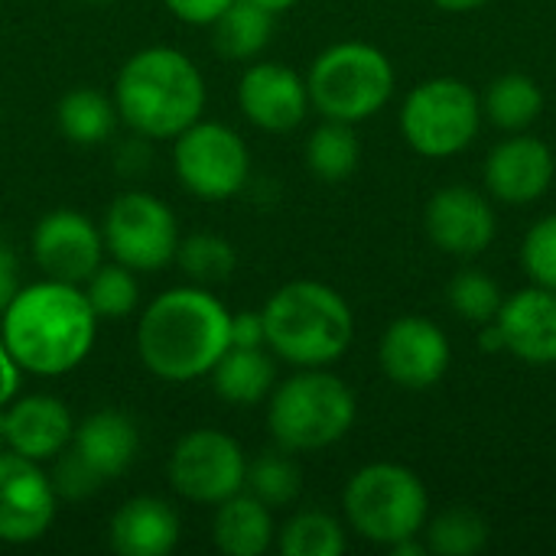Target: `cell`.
<instances>
[{"label": "cell", "instance_id": "cell-1", "mask_svg": "<svg viewBox=\"0 0 556 556\" xmlns=\"http://www.w3.org/2000/svg\"><path fill=\"white\" fill-rule=\"evenodd\" d=\"M0 336L20 371L59 378L94 349L98 316L81 287L46 277L16 290L0 316Z\"/></svg>", "mask_w": 556, "mask_h": 556}, {"label": "cell", "instance_id": "cell-2", "mask_svg": "<svg viewBox=\"0 0 556 556\" xmlns=\"http://www.w3.org/2000/svg\"><path fill=\"white\" fill-rule=\"evenodd\" d=\"M231 345V313L208 287L160 293L137 323V352L150 375L169 384L205 378Z\"/></svg>", "mask_w": 556, "mask_h": 556}, {"label": "cell", "instance_id": "cell-3", "mask_svg": "<svg viewBox=\"0 0 556 556\" xmlns=\"http://www.w3.org/2000/svg\"><path fill=\"white\" fill-rule=\"evenodd\" d=\"M117 117L147 140H173L205 111V78L199 65L169 46L130 55L114 81Z\"/></svg>", "mask_w": 556, "mask_h": 556}, {"label": "cell", "instance_id": "cell-4", "mask_svg": "<svg viewBox=\"0 0 556 556\" xmlns=\"http://www.w3.org/2000/svg\"><path fill=\"white\" fill-rule=\"evenodd\" d=\"M267 349L296 368L339 362L355 339V316L345 296L319 280L283 283L261 309Z\"/></svg>", "mask_w": 556, "mask_h": 556}, {"label": "cell", "instance_id": "cell-5", "mask_svg": "<svg viewBox=\"0 0 556 556\" xmlns=\"http://www.w3.org/2000/svg\"><path fill=\"white\" fill-rule=\"evenodd\" d=\"M355 394L326 368H300L267 397V427L280 450L316 453L355 427Z\"/></svg>", "mask_w": 556, "mask_h": 556}, {"label": "cell", "instance_id": "cell-6", "mask_svg": "<svg viewBox=\"0 0 556 556\" xmlns=\"http://www.w3.org/2000/svg\"><path fill=\"white\" fill-rule=\"evenodd\" d=\"M342 511L358 538L394 547L427 528L430 495L420 476L407 466L371 463L349 479L342 492Z\"/></svg>", "mask_w": 556, "mask_h": 556}, {"label": "cell", "instance_id": "cell-7", "mask_svg": "<svg viewBox=\"0 0 556 556\" xmlns=\"http://www.w3.org/2000/svg\"><path fill=\"white\" fill-rule=\"evenodd\" d=\"M309 104L345 124H362L375 117L394 94L391 59L368 42H336L316 55L306 75Z\"/></svg>", "mask_w": 556, "mask_h": 556}, {"label": "cell", "instance_id": "cell-8", "mask_svg": "<svg viewBox=\"0 0 556 556\" xmlns=\"http://www.w3.org/2000/svg\"><path fill=\"white\" fill-rule=\"evenodd\" d=\"M482 127V101L459 78L420 81L401 111V134L420 156L446 160L472 147Z\"/></svg>", "mask_w": 556, "mask_h": 556}, {"label": "cell", "instance_id": "cell-9", "mask_svg": "<svg viewBox=\"0 0 556 556\" xmlns=\"http://www.w3.org/2000/svg\"><path fill=\"white\" fill-rule=\"evenodd\" d=\"M173 169L195 199L225 202L244 189L251 176V153L228 124L199 117L173 137Z\"/></svg>", "mask_w": 556, "mask_h": 556}, {"label": "cell", "instance_id": "cell-10", "mask_svg": "<svg viewBox=\"0 0 556 556\" xmlns=\"http://www.w3.org/2000/svg\"><path fill=\"white\" fill-rule=\"evenodd\" d=\"M104 248L111 257L134 274H153L176 261L179 248V225L173 208L147 192H124L108 205L104 225Z\"/></svg>", "mask_w": 556, "mask_h": 556}, {"label": "cell", "instance_id": "cell-11", "mask_svg": "<svg viewBox=\"0 0 556 556\" xmlns=\"http://www.w3.org/2000/svg\"><path fill=\"white\" fill-rule=\"evenodd\" d=\"M248 456L225 430L199 427L186 433L169 456V485L192 505H222L244 489Z\"/></svg>", "mask_w": 556, "mask_h": 556}, {"label": "cell", "instance_id": "cell-12", "mask_svg": "<svg viewBox=\"0 0 556 556\" xmlns=\"http://www.w3.org/2000/svg\"><path fill=\"white\" fill-rule=\"evenodd\" d=\"M33 261L49 280L81 287L104 264V235L85 212L55 208L33 231Z\"/></svg>", "mask_w": 556, "mask_h": 556}, {"label": "cell", "instance_id": "cell-13", "mask_svg": "<svg viewBox=\"0 0 556 556\" xmlns=\"http://www.w3.org/2000/svg\"><path fill=\"white\" fill-rule=\"evenodd\" d=\"M59 495L42 463L16 453H0V541L33 544L55 521Z\"/></svg>", "mask_w": 556, "mask_h": 556}, {"label": "cell", "instance_id": "cell-14", "mask_svg": "<svg viewBox=\"0 0 556 556\" xmlns=\"http://www.w3.org/2000/svg\"><path fill=\"white\" fill-rule=\"evenodd\" d=\"M450 358L453 352H450L446 332L427 316L394 319L378 349V362L388 381H394L397 388H410V391L433 388L446 375Z\"/></svg>", "mask_w": 556, "mask_h": 556}, {"label": "cell", "instance_id": "cell-15", "mask_svg": "<svg viewBox=\"0 0 556 556\" xmlns=\"http://www.w3.org/2000/svg\"><path fill=\"white\" fill-rule=\"evenodd\" d=\"M427 238L450 257H479L495 241V208L472 186H443L424 212Z\"/></svg>", "mask_w": 556, "mask_h": 556}, {"label": "cell", "instance_id": "cell-16", "mask_svg": "<svg viewBox=\"0 0 556 556\" xmlns=\"http://www.w3.org/2000/svg\"><path fill=\"white\" fill-rule=\"evenodd\" d=\"M238 104L241 114L267 134H287L300 127L313 108L306 78L280 62L248 65L238 81Z\"/></svg>", "mask_w": 556, "mask_h": 556}, {"label": "cell", "instance_id": "cell-17", "mask_svg": "<svg viewBox=\"0 0 556 556\" xmlns=\"http://www.w3.org/2000/svg\"><path fill=\"white\" fill-rule=\"evenodd\" d=\"M556 176L551 147L531 134H511L485 160V189L508 205L538 202Z\"/></svg>", "mask_w": 556, "mask_h": 556}, {"label": "cell", "instance_id": "cell-18", "mask_svg": "<svg viewBox=\"0 0 556 556\" xmlns=\"http://www.w3.org/2000/svg\"><path fill=\"white\" fill-rule=\"evenodd\" d=\"M0 430L10 453L26 456L33 463H49L68 446L75 433V420L59 397L29 394V397H13L0 410Z\"/></svg>", "mask_w": 556, "mask_h": 556}, {"label": "cell", "instance_id": "cell-19", "mask_svg": "<svg viewBox=\"0 0 556 556\" xmlns=\"http://www.w3.org/2000/svg\"><path fill=\"white\" fill-rule=\"evenodd\" d=\"M505 352L528 365H554L556 362V290L525 287L505 296L495 316Z\"/></svg>", "mask_w": 556, "mask_h": 556}, {"label": "cell", "instance_id": "cell-20", "mask_svg": "<svg viewBox=\"0 0 556 556\" xmlns=\"http://www.w3.org/2000/svg\"><path fill=\"white\" fill-rule=\"evenodd\" d=\"M101 485L127 472V466L137 459L140 450V430L130 414L117 407H104L88 414L81 424H75V433L65 446Z\"/></svg>", "mask_w": 556, "mask_h": 556}, {"label": "cell", "instance_id": "cell-21", "mask_svg": "<svg viewBox=\"0 0 556 556\" xmlns=\"http://www.w3.org/2000/svg\"><path fill=\"white\" fill-rule=\"evenodd\" d=\"M182 534L179 515L166 498L137 495L124 502L108 528L111 551L121 556H166L176 551Z\"/></svg>", "mask_w": 556, "mask_h": 556}, {"label": "cell", "instance_id": "cell-22", "mask_svg": "<svg viewBox=\"0 0 556 556\" xmlns=\"http://www.w3.org/2000/svg\"><path fill=\"white\" fill-rule=\"evenodd\" d=\"M274 515L251 492H235L222 505H215L212 538L225 556H261L274 544Z\"/></svg>", "mask_w": 556, "mask_h": 556}, {"label": "cell", "instance_id": "cell-23", "mask_svg": "<svg viewBox=\"0 0 556 556\" xmlns=\"http://www.w3.org/2000/svg\"><path fill=\"white\" fill-rule=\"evenodd\" d=\"M208 375H212L215 394L235 407H254V404L267 401L270 391L277 388V365L267 349L228 345Z\"/></svg>", "mask_w": 556, "mask_h": 556}, {"label": "cell", "instance_id": "cell-24", "mask_svg": "<svg viewBox=\"0 0 556 556\" xmlns=\"http://www.w3.org/2000/svg\"><path fill=\"white\" fill-rule=\"evenodd\" d=\"M55 121H59V130L65 134V140H72L78 147H94L114 134L121 117H117L114 98L101 94L98 88H72L62 94Z\"/></svg>", "mask_w": 556, "mask_h": 556}, {"label": "cell", "instance_id": "cell-25", "mask_svg": "<svg viewBox=\"0 0 556 556\" xmlns=\"http://www.w3.org/2000/svg\"><path fill=\"white\" fill-rule=\"evenodd\" d=\"M215 29V49L225 59L244 62L254 59L267 49L270 36H274V13L254 7L251 0H235L222 10V16L212 23Z\"/></svg>", "mask_w": 556, "mask_h": 556}, {"label": "cell", "instance_id": "cell-26", "mask_svg": "<svg viewBox=\"0 0 556 556\" xmlns=\"http://www.w3.org/2000/svg\"><path fill=\"white\" fill-rule=\"evenodd\" d=\"M485 114L495 127L508 130V134H521L528 130L541 111H544V91L541 85L531 78V75H521V72H508V75H498L489 91H485Z\"/></svg>", "mask_w": 556, "mask_h": 556}, {"label": "cell", "instance_id": "cell-27", "mask_svg": "<svg viewBox=\"0 0 556 556\" xmlns=\"http://www.w3.org/2000/svg\"><path fill=\"white\" fill-rule=\"evenodd\" d=\"M358 160H362V143L355 124L326 117L306 140V166L313 169V176L326 182L349 179L358 169Z\"/></svg>", "mask_w": 556, "mask_h": 556}, {"label": "cell", "instance_id": "cell-28", "mask_svg": "<svg viewBox=\"0 0 556 556\" xmlns=\"http://www.w3.org/2000/svg\"><path fill=\"white\" fill-rule=\"evenodd\" d=\"M300 489H303V472L287 450L277 446V450H267V453L248 459L244 492L261 498L270 511L293 505L300 498Z\"/></svg>", "mask_w": 556, "mask_h": 556}, {"label": "cell", "instance_id": "cell-29", "mask_svg": "<svg viewBox=\"0 0 556 556\" xmlns=\"http://www.w3.org/2000/svg\"><path fill=\"white\" fill-rule=\"evenodd\" d=\"M277 547L283 556H339L345 554V528L326 511H300L280 528Z\"/></svg>", "mask_w": 556, "mask_h": 556}, {"label": "cell", "instance_id": "cell-30", "mask_svg": "<svg viewBox=\"0 0 556 556\" xmlns=\"http://www.w3.org/2000/svg\"><path fill=\"white\" fill-rule=\"evenodd\" d=\"M176 264L182 267V274L195 287H215V283H225L235 274L238 254H235L228 238L199 231V235H189V238L179 241Z\"/></svg>", "mask_w": 556, "mask_h": 556}, {"label": "cell", "instance_id": "cell-31", "mask_svg": "<svg viewBox=\"0 0 556 556\" xmlns=\"http://www.w3.org/2000/svg\"><path fill=\"white\" fill-rule=\"evenodd\" d=\"M489 544V521L466 505L440 511L427 528V551L440 556H472Z\"/></svg>", "mask_w": 556, "mask_h": 556}, {"label": "cell", "instance_id": "cell-32", "mask_svg": "<svg viewBox=\"0 0 556 556\" xmlns=\"http://www.w3.org/2000/svg\"><path fill=\"white\" fill-rule=\"evenodd\" d=\"M446 303L456 316H463L466 323H492L505 303V293L502 287L485 274V270H476V267H466L459 270L450 287H446Z\"/></svg>", "mask_w": 556, "mask_h": 556}, {"label": "cell", "instance_id": "cell-33", "mask_svg": "<svg viewBox=\"0 0 556 556\" xmlns=\"http://www.w3.org/2000/svg\"><path fill=\"white\" fill-rule=\"evenodd\" d=\"M91 309L98 319H124L137 306V280L134 270L124 264H101L85 283H81Z\"/></svg>", "mask_w": 556, "mask_h": 556}, {"label": "cell", "instance_id": "cell-34", "mask_svg": "<svg viewBox=\"0 0 556 556\" xmlns=\"http://www.w3.org/2000/svg\"><path fill=\"white\" fill-rule=\"evenodd\" d=\"M521 267L531 283L556 290V212L544 215L521 241Z\"/></svg>", "mask_w": 556, "mask_h": 556}, {"label": "cell", "instance_id": "cell-35", "mask_svg": "<svg viewBox=\"0 0 556 556\" xmlns=\"http://www.w3.org/2000/svg\"><path fill=\"white\" fill-rule=\"evenodd\" d=\"M55 466H52V489H55V495L59 498H68V502H81V498H88V495H94L98 489H101V482L68 453V450H62L55 459H52Z\"/></svg>", "mask_w": 556, "mask_h": 556}, {"label": "cell", "instance_id": "cell-36", "mask_svg": "<svg viewBox=\"0 0 556 556\" xmlns=\"http://www.w3.org/2000/svg\"><path fill=\"white\" fill-rule=\"evenodd\" d=\"M163 3H166V10H169L176 20H182V23L212 26V23L222 16V10H225L228 3H235V0H163Z\"/></svg>", "mask_w": 556, "mask_h": 556}, {"label": "cell", "instance_id": "cell-37", "mask_svg": "<svg viewBox=\"0 0 556 556\" xmlns=\"http://www.w3.org/2000/svg\"><path fill=\"white\" fill-rule=\"evenodd\" d=\"M231 345H238V349H267L264 316L261 313H235L231 316Z\"/></svg>", "mask_w": 556, "mask_h": 556}, {"label": "cell", "instance_id": "cell-38", "mask_svg": "<svg viewBox=\"0 0 556 556\" xmlns=\"http://www.w3.org/2000/svg\"><path fill=\"white\" fill-rule=\"evenodd\" d=\"M16 290H20V267H16L13 251L0 241V316L10 306V300L16 296Z\"/></svg>", "mask_w": 556, "mask_h": 556}, {"label": "cell", "instance_id": "cell-39", "mask_svg": "<svg viewBox=\"0 0 556 556\" xmlns=\"http://www.w3.org/2000/svg\"><path fill=\"white\" fill-rule=\"evenodd\" d=\"M20 365L13 362L10 349L3 345V336H0V410L20 394Z\"/></svg>", "mask_w": 556, "mask_h": 556}, {"label": "cell", "instance_id": "cell-40", "mask_svg": "<svg viewBox=\"0 0 556 556\" xmlns=\"http://www.w3.org/2000/svg\"><path fill=\"white\" fill-rule=\"evenodd\" d=\"M150 163V147H147V137L134 134V140H127L121 150H117V169L121 173H143Z\"/></svg>", "mask_w": 556, "mask_h": 556}, {"label": "cell", "instance_id": "cell-41", "mask_svg": "<svg viewBox=\"0 0 556 556\" xmlns=\"http://www.w3.org/2000/svg\"><path fill=\"white\" fill-rule=\"evenodd\" d=\"M391 554L394 556H424L427 554V544H420L417 538H407V541L394 544V547H391Z\"/></svg>", "mask_w": 556, "mask_h": 556}, {"label": "cell", "instance_id": "cell-42", "mask_svg": "<svg viewBox=\"0 0 556 556\" xmlns=\"http://www.w3.org/2000/svg\"><path fill=\"white\" fill-rule=\"evenodd\" d=\"M440 10H450V13H469L476 7H482L485 0H433Z\"/></svg>", "mask_w": 556, "mask_h": 556}, {"label": "cell", "instance_id": "cell-43", "mask_svg": "<svg viewBox=\"0 0 556 556\" xmlns=\"http://www.w3.org/2000/svg\"><path fill=\"white\" fill-rule=\"evenodd\" d=\"M251 3H254V7H261V10H267V13H274V16H277V13H283V10H290V7H293V3H296V0H251Z\"/></svg>", "mask_w": 556, "mask_h": 556}, {"label": "cell", "instance_id": "cell-44", "mask_svg": "<svg viewBox=\"0 0 556 556\" xmlns=\"http://www.w3.org/2000/svg\"><path fill=\"white\" fill-rule=\"evenodd\" d=\"M0 453H7V443H3V430H0Z\"/></svg>", "mask_w": 556, "mask_h": 556}, {"label": "cell", "instance_id": "cell-45", "mask_svg": "<svg viewBox=\"0 0 556 556\" xmlns=\"http://www.w3.org/2000/svg\"><path fill=\"white\" fill-rule=\"evenodd\" d=\"M0 114H3V108H0Z\"/></svg>", "mask_w": 556, "mask_h": 556}, {"label": "cell", "instance_id": "cell-46", "mask_svg": "<svg viewBox=\"0 0 556 556\" xmlns=\"http://www.w3.org/2000/svg\"><path fill=\"white\" fill-rule=\"evenodd\" d=\"M94 3H101V0H94Z\"/></svg>", "mask_w": 556, "mask_h": 556}]
</instances>
